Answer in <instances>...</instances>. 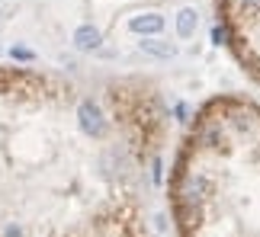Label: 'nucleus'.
<instances>
[{"label": "nucleus", "instance_id": "6e6552de", "mask_svg": "<svg viewBox=\"0 0 260 237\" xmlns=\"http://www.w3.org/2000/svg\"><path fill=\"white\" fill-rule=\"evenodd\" d=\"M10 58H13V61H36V52H29L23 45H13L10 48Z\"/></svg>", "mask_w": 260, "mask_h": 237}, {"label": "nucleus", "instance_id": "9b49d317", "mask_svg": "<svg viewBox=\"0 0 260 237\" xmlns=\"http://www.w3.org/2000/svg\"><path fill=\"white\" fill-rule=\"evenodd\" d=\"M177 115H180V122H189V106L180 103V106H177Z\"/></svg>", "mask_w": 260, "mask_h": 237}, {"label": "nucleus", "instance_id": "f257e3e1", "mask_svg": "<svg viewBox=\"0 0 260 237\" xmlns=\"http://www.w3.org/2000/svg\"><path fill=\"white\" fill-rule=\"evenodd\" d=\"M174 192H177L180 205H203L209 195H212V183H209L203 173H186V176L177 180Z\"/></svg>", "mask_w": 260, "mask_h": 237}, {"label": "nucleus", "instance_id": "0eeeda50", "mask_svg": "<svg viewBox=\"0 0 260 237\" xmlns=\"http://www.w3.org/2000/svg\"><path fill=\"white\" fill-rule=\"evenodd\" d=\"M142 52L154 55V58H174V55H177V48H174L171 42H161L157 35H148L145 42H142Z\"/></svg>", "mask_w": 260, "mask_h": 237}, {"label": "nucleus", "instance_id": "f03ea898", "mask_svg": "<svg viewBox=\"0 0 260 237\" xmlns=\"http://www.w3.org/2000/svg\"><path fill=\"white\" fill-rule=\"evenodd\" d=\"M77 118H81V128H84L87 135L103 138L106 122H103V112L96 109V103H93V100H84V103H81V109H77Z\"/></svg>", "mask_w": 260, "mask_h": 237}, {"label": "nucleus", "instance_id": "9d476101", "mask_svg": "<svg viewBox=\"0 0 260 237\" xmlns=\"http://www.w3.org/2000/svg\"><path fill=\"white\" fill-rule=\"evenodd\" d=\"M4 237H23V224H16V221H10L7 228H4Z\"/></svg>", "mask_w": 260, "mask_h": 237}, {"label": "nucleus", "instance_id": "39448f33", "mask_svg": "<svg viewBox=\"0 0 260 237\" xmlns=\"http://www.w3.org/2000/svg\"><path fill=\"white\" fill-rule=\"evenodd\" d=\"M196 26H199V16H196V10H180V13H177V35L180 38H189V35H193L196 32Z\"/></svg>", "mask_w": 260, "mask_h": 237}, {"label": "nucleus", "instance_id": "7ed1b4c3", "mask_svg": "<svg viewBox=\"0 0 260 237\" xmlns=\"http://www.w3.org/2000/svg\"><path fill=\"white\" fill-rule=\"evenodd\" d=\"M128 29H132L135 35H157V32L164 29V16H157V13L132 16V19H128Z\"/></svg>", "mask_w": 260, "mask_h": 237}, {"label": "nucleus", "instance_id": "f8f14e48", "mask_svg": "<svg viewBox=\"0 0 260 237\" xmlns=\"http://www.w3.org/2000/svg\"><path fill=\"white\" fill-rule=\"evenodd\" d=\"M244 7H251V10H254V7H260V0H244Z\"/></svg>", "mask_w": 260, "mask_h": 237}, {"label": "nucleus", "instance_id": "423d86ee", "mask_svg": "<svg viewBox=\"0 0 260 237\" xmlns=\"http://www.w3.org/2000/svg\"><path fill=\"white\" fill-rule=\"evenodd\" d=\"M199 144H206V147H218L222 144V122H206V125H199Z\"/></svg>", "mask_w": 260, "mask_h": 237}, {"label": "nucleus", "instance_id": "20e7f679", "mask_svg": "<svg viewBox=\"0 0 260 237\" xmlns=\"http://www.w3.org/2000/svg\"><path fill=\"white\" fill-rule=\"evenodd\" d=\"M100 42H103V35H100V29L96 26H77V32H74V45L81 48V52H96Z\"/></svg>", "mask_w": 260, "mask_h": 237}, {"label": "nucleus", "instance_id": "1a4fd4ad", "mask_svg": "<svg viewBox=\"0 0 260 237\" xmlns=\"http://www.w3.org/2000/svg\"><path fill=\"white\" fill-rule=\"evenodd\" d=\"M212 42H215V45H225V42H228V29H225V26H215V29H212Z\"/></svg>", "mask_w": 260, "mask_h": 237}]
</instances>
